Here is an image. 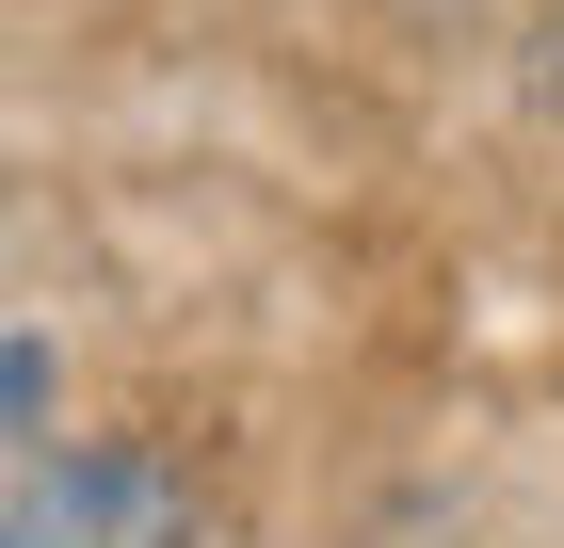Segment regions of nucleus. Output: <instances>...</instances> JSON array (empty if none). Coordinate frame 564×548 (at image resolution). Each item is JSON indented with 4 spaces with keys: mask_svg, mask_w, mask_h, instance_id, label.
Returning a JSON list of instances; mask_svg holds the SVG:
<instances>
[{
    "mask_svg": "<svg viewBox=\"0 0 564 548\" xmlns=\"http://www.w3.org/2000/svg\"><path fill=\"white\" fill-rule=\"evenodd\" d=\"M210 501L162 436H48L0 468V548H194Z\"/></svg>",
    "mask_w": 564,
    "mask_h": 548,
    "instance_id": "nucleus-1",
    "label": "nucleus"
},
{
    "mask_svg": "<svg viewBox=\"0 0 564 548\" xmlns=\"http://www.w3.org/2000/svg\"><path fill=\"white\" fill-rule=\"evenodd\" d=\"M0 420H17V436L48 420V339H0Z\"/></svg>",
    "mask_w": 564,
    "mask_h": 548,
    "instance_id": "nucleus-2",
    "label": "nucleus"
}]
</instances>
